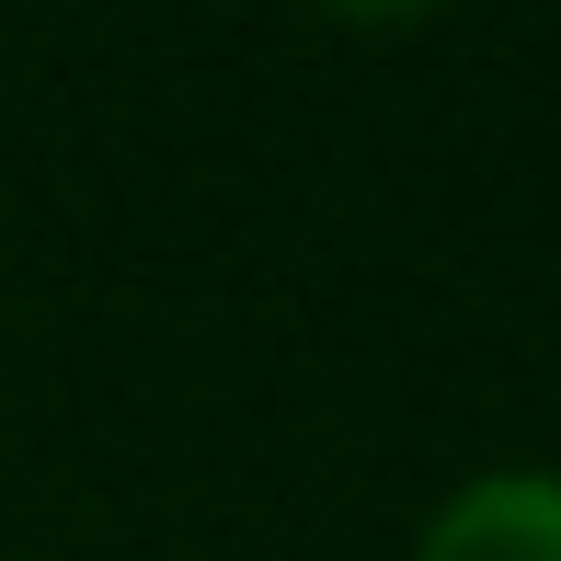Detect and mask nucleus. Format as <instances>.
<instances>
[{
    "instance_id": "1",
    "label": "nucleus",
    "mask_w": 561,
    "mask_h": 561,
    "mask_svg": "<svg viewBox=\"0 0 561 561\" xmlns=\"http://www.w3.org/2000/svg\"><path fill=\"white\" fill-rule=\"evenodd\" d=\"M401 561H561V470L550 458H493V470H458L424 504L413 550Z\"/></svg>"
},
{
    "instance_id": "2",
    "label": "nucleus",
    "mask_w": 561,
    "mask_h": 561,
    "mask_svg": "<svg viewBox=\"0 0 561 561\" xmlns=\"http://www.w3.org/2000/svg\"><path fill=\"white\" fill-rule=\"evenodd\" d=\"M310 12L367 23V35H401V23H436V12H458V0H310Z\"/></svg>"
}]
</instances>
